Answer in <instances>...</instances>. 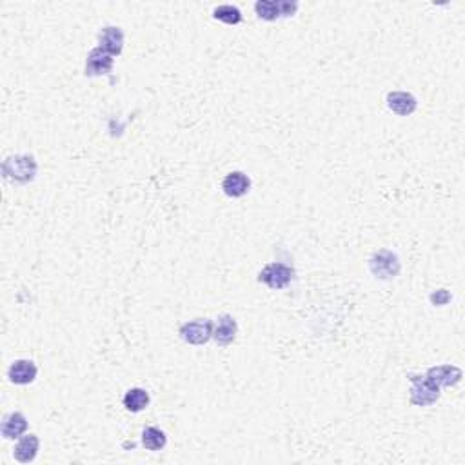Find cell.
Masks as SVG:
<instances>
[{
  "instance_id": "277c9868",
  "label": "cell",
  "mask_w": 465,
  "mask_h": 465,
  "mask_svg": "<svg viewBox=\"0 0 465 465\" xmlns=\"http://www.w3.org/2000/svg\"><path fill=\"white\" fill-rule=\"evenodd\" d=\"M214 322L207 318H197L191 322H185L180 327V336L184 342L191 345H204L213 338Z\"/></svg>"
},
{
  "instance_id": "9a60e30c",
  "label": "cell",
  "mask_w": 465,
  "mask_h": 465,
  "mask_svg": "<svg viewBox=\"0 0 465 465\" xmlns=\"http://www.w3.org/2000/svg\"><path fill=\"white\" fill-rule=\"evenodd\" d=\"M0 431L6 440H18L28 431V418L22 413H9L2 418Z\"/></svg>"
},
{
  "instance_id": "ba28073f",
  "label": "cell",
  "mask_w": 465,
  "mask_h": 465,
  "mask_svg": "<svg viewBox=\"0 0 465 465\" xmlns=\"http://www.w3.org/2000/svg\"><path fill=\"white\" fill-rule=\"evenodd\" d=\"M251 189V178L242 171H231L224 176L222 191L231 198H242Z\"/></svg>"
},
{
  "instance_id": "d6986e66",
  "label": "cell",
  "mask_w": 465,
  "mask_h": 465,
  "mask_svg": "<svg viewBox=\"0 0 465 465\" xmlns=\"http://www.w3.org/2000/svg\"><path fill=\"white\" fill-rule=\"evenodd\" d=\"M449 300H451V294L445 289H438L436 293L431 294V302L436 304V306H445Z\"/></svg>"
},
{
  "instance_id": "5b68a950",
  "label": "cell",
  "mask_w": 465,
  "mask_h": 465,
  "mask_svg": "<svg viewBox=\"0 0 465 465\" xmlns=\"http://www.w3.org/2000/svg\"><path fill=\"white\" fill-rule=\"evenodd\" d=\"M298 9V2L287 0H258L255 4V11L262 21H277L280 17H293Z\"/></svg>"
},
{
  "instance_id": "ac0fdd59",
  "label": "cell",
  "mask_w": 465,
  "mask_h": 465,
  "mask_svg": "<svg viewBox=\"0 0 465 465\" xmlns=\"http://www.w3.org/2000/svg\"><path fill=\"white\" fill-rule=\"evenodd\" d=\"M213 17L217 18V21L224 22V24H229V25H236L242 22V11H240L236 6H231V4H224V6H218V8L213 9Z\"/></svg>"
},
{
  "instance_id": "8992f818",
  "label": "cell",
  "mask_w": 465,
  "mask_h": 465,
  "mask_svg": "<svg viewBox=\"0 0 465 465\" xmlns=\"http://www.w3.org/2000/svg\"><path fill=\"white\" fill-rule=\"evenodd\" d=\"M411 381V402L415 403V406H432L436 400L440 398V387L432 384L425 374H423V377H413Z\"/></svg>"
},
{
  "instance_id": "30bf717a",
  "label": "cell",
  "mask_w": 465,
  "mask_h": 465,
  "mask_svg": "<svg viewBox=\"0 0 465 465\" xmlns=\"http://www.w3.org/2000/svg\"><path fill=\"white\" fill-rule=\"evenodd\" d=\"M387 108L396 113L398 117H409L416 111L418 108V101L415 98V95L407 91H391L387 95Z\"/></svg>"
},
{
  "instance_id": "7c38bea8",
  "label": "cell",
  "mask_w": 465,
  "mask_h": 465,
  "mask_svg": "<svg viewBox=\"0 0 465 465\" xmlns=\"http://www.w3.org/2000/svg\"><path fill=\"white\" fill-rule=\"evenodd\" d=\"M425 377L442 389V387L457 386L458 381L461 380V371L454 365H438V367L429 369Z\"/></svg>"
},
{
  "instance_id": "2e32d148",
  "label": "cell",
  "mask_w": 465,
  "mask_h": 465,
  "mask_svg": "<svg viewBox=\"0 0 465 465\" xmlns=\"http://www.w3.org/2000/svg\"><path fill=\"white\" fill-rule=\"evenodd\" d=\"M149 406V393L142 387H133L124 396V407L131 413H140Z\"/></svg>"
},
{
  "instance_id": "4fadbf2b",
  "label": "cell",
  "mask_w": 465,
  "mask_h": 465,
  "mask_svg": "<svg viewBox=\"0 0 465 465\" xmlns=\"http://www.w3.org/2000/svg\"><path fill=\"white\" fill-rule=\"evenodd\" d=\"M98 47L109 54H120L124 50V31L117 25H108L98 33Z\"/></svg>"
},
{
  "instance_id": "6da1fadb",
  "label": "cell",
  "mask_w": 465,
  "mask_h": 465,
  "mask_svg": "<svg viewBox=\"0 0 465 465\" xmlns=\"http://www.w3.org/2000/svg\"><path fill=\"white\" fill-rule=\"evenodd\" d=\"M2 173L8 180L17 182V184H28L37 176L38 163L31 155H13L4 160Z\"/></svg>"
},
{
  "instance_id": "9c48e42d",
  "label": "cell",
  "mask_w": 465,
  "mask_h": 465,
  "mask_svg": "<svg viewBox=\"0 0 465 465\" xmlns=\"http://www.w3.org/2000/svg\"><path fill=\"white\" fill-rule=\"evenodd\" d=\"M38 374V369L35 362L31 360H17L13 362L8 369V378L15 386H28L33 384Z\"/></svg>"
},
{
  "instance_id": "e0dca14e",
  "label": "cell",
  "mask_w": 465,
  "mask_h": 465,
  "mask_svg": "<svg viewBox=\"0 0 465 465\" xmlns=\"http://www.w3.org/2000/svg\"><path fill=\"white\" fill-rule=\"evenodd\" d=\"M168 444L166 432L160 431L159 427H146L142 432V445L147 451H162Z\"/></svg>"
},
{
  "instance_id": "3957f363",
  "label": "cell",
  "mask_w": 465,
  "mask_h": 465,
  "mask_svg": "<svg viewBox=\"0 0 465 465\" xmlns=\"http://www.w3.org/2000/svg\"><path fill=\"white\" fill-rule=\"evenodd\" d=\"M293 278L294 269L289 268V265L280 264V262H271V264L265 265L258 275V280L268 285L269 289L275 291L285 289V287L293 282Z\"/></svg>"
},
{
  "instance_id": "8fae6325",
  "label": "cell",
  "mask_w": 465,
  "mask_h": 465,
  "mask_svg": "<svg viewBox=\"0 0 465 465\" xmlns=\"http://www.w3.org/2000/svg\"><path fill=\"white\" fill-rule=\"evenodd\" d=\"M236 333H239V323L231 314H222L214 322L213 338L218 345H229L235 342Z\"/></svg>"
},
{
  "instance_id": "5bb4252c",
  "label": "cell",
  "mask_w": 465,
  "mask_h": 465,
  "mask_svg": "<svg viewBox=\"0 0 465 465\" xmlns=\"http://www.w3.org/2000/svg\"><path fill=\"white\" fill-rule=\"evenodd\" d=\"M38 449H40V440H38V436L30 432V435L21 436L15 445V451H13V457L17 458L21 464H30L37 458Z\"/></svg>"
},
{
  "instance_id": "52a82bcc",
  "label": "cell",
  "mask_w": 465,
  "mask_h": 465,
  "mask_svg": "<svg viewBox=\"0 0 465 465\" xmlns=\"http://www.w3.org/2000/svg\"><path fill=\"white\" fill-rule=\"evenodd\" d=\"M113 54H109L102 47H95L89 51L88 60H86V75L89 76H101L108 75L113 69Z\"/></svg>"
},
{
  "instance_id": "7a4b0ae2",
  "label": "cell",
  "mask_w": 465,
  "mask_h": 465,
  "mask_svg": "<svg viewBox=\"0 0 465 465\" xmlns=\"http://www.w3.org/2000/svg\"><path fill=\"white\" fill-rule=\"evenodd\" d=\"M369 269L373 272L374 277L380 278V280H393L400 275V258L394 255L389 249H380V251L374 253L369 260Z\"/></svg>"
}]
</instances>
